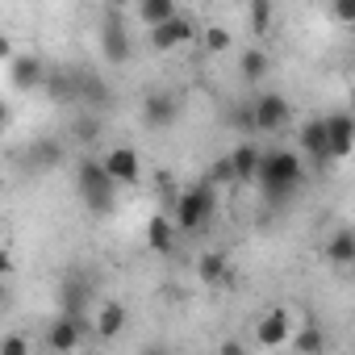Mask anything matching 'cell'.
<instances>
[{
	"label": "cell",
	"instance_id": "12",
	"mask_svg": "<svg viewBox=\"0 0 355 355\" xmlns=\"http://www.w3.org/2000/svg\"><path fill=\"white\" fill-rule=\"evenodd\" d=\"M105 167L113 171L117 184H138V175H142V163H138V150L134 146H113L105 155Z\"/></svg>",
	"mask_w": 355,
	"mask_h": 355
},
{
	"label": "cell",
	"instance_id": "27",
	"mask_svg": "<svg viewBox=\"0 0 355 355\" xmlns=\"http://www.w3.org/2000/svg\"><path fill=\"white\" fill-rule=\"evenodd\" d=\"M272 26V0H251V30L263 38Z\"/></svg>",
	"mask_w": 355,
	"mask_h": 355
},
{
	"label": "cell",
	"instance_id": "20",
	"mask_svg": "<svg viewBox=\"0 0 355 355\" xmlns=\"http://www.w3.org/2000/svg\"><path fill=\"white\" fill-rule=\"evenodd\" d=\"M197 276H201L205 284L234 280V272H230V263H226V255H222V251H205V255L197 259Z\"/></svg>",
	"mask_w": 355,
	"mask_h": 355
},
{
	"label": "cell",
	"instance_id": "14",
	"mask_svg": "<svg viewBox=\"0 0 355 355\" xmlns=\"http://www.w3.org/2000/svg\"><path fill=\"white\" fill-rule=\"evenodd\" d=\"M175 218L167 222V214H150V222H146V247L155 251V255H171L175 251Z\"/></svg>",
	"mask_w": 355,
	"mask_h": 355
},
{
	"label": "cell",
	"instance_id": "4",
	"mask_svg": "<svg viewBox=\"0 0 355 355\" xmlns=\"http://www.w3.org/2000/svg\"><path fill=\"white\" fill-rule=\"evenodd\" d=\"M101 55H105L113 67H121V63L134 55V42H130V30H125L121 9H109L105 21H101Z\"/></svg>",
	"mask_w": 355,
	"mask_h": 355
},
{
	"label": "cell",
	"instance_id": "10",
	"mask_svg": "<svg viewBox=\"0 0 355 355\" xmlns=\"http://www.w3.org/2000/svg\"><path fill=\"white\" fill-rule=\"evenodd\" d=\"M326 130H330V155L334 159H347L355 150V113H330L326 117Z\"/></svg>",
	"mask_w": 355,
	"mask_h": 355
},
{
	"label": "cell",
	"instance_id": "22",
	"mask_svg": "<svg viewBox=\"0 0 355 355\" xmlns=\"http://www.w3.org/2000/svg\"><path fill=\"white\" fill-rule=\"evenodd\" d=\"M134 9H138V21L150 30V26H163L175 17V0H138Z\"/></svg>",
	"mask_w": 355,
	"mask_h": 355
},
{
	"label": "cell",
	"instance_id": "25",
	"mask_svg": "<svg viewBox=\"0 0 355 355\" xmlns=\"http://www.w3.org/2000/svg\"><path fill=\"white\" fill-rule=\"evenodd\" d=\"M209 180L222 189V184H239V171H234V155H222L214 167H209Z\"/></svg>",
	"mask_w": 355,
	"mask_h": 355
},
{
	"label": "cell",
	"instance_id": "23",
	"mask_svg": "<svg viewBox=\"0 0 355 355\" xmlns=\"http://www.w3.org/2000/svg\"><path fill=\"white\" fill-rule=\"evenodd\" d=\"M71 134H76L80 142H96V138L105 134V121H101V117H92V113H84V117H76V121H71Z\"/></svg>",
	"mask_w": 355,
	"mask_h": 355
},
{
	"label": "cell",
	"instance_id": "7",
	"mask_svg": "<svg viewBox=\"0 0 355 355\" xmlns=\"http://www.w3.org/2000/svg\"><path fill=\"white\" fill-rule=\"evenodd\" d=\"M193 38H197V26H193V17H180V13H175L171 21H163V26H150V51H159V55L184 46Z\"/></svg>",
	"mask_w": 355,
	"mask_h": 355
},
{
	"label": "cell",
	"instance_id": "18",
	"mask_svg": "<svg viewBox=\"0 0 355 355\" xmlns=\"http://www.w3.org/2000/svg\"><path fill=\"white\" fill-rule=\"evenodd\" d=\"M239 71H243V80H247V84H263V80H268V71H272L268 51H259V46L243 51V55H239Z\"/></svg>",
	"mask_w": 355,
	"mask_h": 355
},
{
	"label": "cell",
	"instance_id": "11",
	"mask_svg": "<svg viewBox=\"0 0 355 355\" xmlns=\"http://www.w3.org/2000/svg\"><path fill=\"white\" fill-rule=\"evenodd\" d=\"M9 76H13V88H21V92L46 88V80H51L38 55H17V59H13V67H9Z\"/></svg>",
	"mask_w": 355,
	"mask_h": 355
},
{
	"label": "cell",
	"instance_id": "34",
	"mask_svg": "<svg viewBox=\"0 0 355 355\" xmlns=\"http://www.w3.org/2000/svg\"><path fill=\"white\" fill-rule=\"evenodd\" d=\"M109 9H130V5H138V0H105Z\"/></svg>",
	"mask_w": 355,
	"mask_h": 355
},
{
	"label": "cell",
	"instance_id": "2",
	"mask_svg": "<svg viewBox=\"0 0 355 355\" xmlns=\"http://www.w3.org/2000/svg\"><path fill=\"white\" fill-rule=\"evenodd\" d=\"M76 193H80V201L96 218L113 214V205H117V180H113V171L105 167V159H80V167H76Z\"/></svg>",
	"mask_w": 355,
	"mask_h": 355
},
{
	"label": "cell",
	"instance_id": "16",
	"mask_svg": "<svg viewBox=\"0 0 355 355\" xmlns=\"http://www.w3.org/2000/svg\"><path fill=\"white\" fill-rule=\"evenodd\" d=\"M63 163V142L59 138H38L26 146V167L34 171H46V167H59Z\"/></svg>",
	"mask_w": 355,
	"mask_h": 355
},
{
	"label": "cell",
	"instance_id": "17",
	"mask_svg": "<svg viewBox=\"0 0 355 355\" xmlns=\"http://www.w3.org/2000/svg\"><path fill=\"white\" fill-rule=\"evenodd\" d=\"M230 155H234L239 184H251V180H259V163H263V150H259V146H251V142H239Z\"/></svg>",
	"mask_w": 355,
	"mask_h": 355
},
{
	"label": "cell",
	"instance_id": "30",
	"mask_svg": "<svg viewBox=\"0 0 355 355\" xmlns=\"http://www.w3.org/2000/svg\"><path fill=\"white\" fill-rule=\"evenodd\" d=\"M330 13L343 26H355V0H330Z\"/></svg>",
	"mask_w": 355,
	"mask_h": 355
},
{
	"label": "cell",
	"instance_id": "32",
	"mask_svg": "<svg viewBox=\"0 0 355 355\" xmlns=\"http://www.w3.org/2000/svg\"><path fill=\"white\" fill-rule=\"evenodd\" d=\"M0 59H9V63L17 59V55H13V42H9V38H0Z\"/></svg>",
	"mask_w": 355,
	"mask_h": 355
},
{
	"label": "cell",
	"instance_id": "15",
	"mask_svg": "<svg viewBox=\"0 0 355 355\" xmlns=\"http://www.w3.org/2000/svg\"><path fill=\"white\" fill-rule=\"evenodd\" d=\"M255 343L259 347H284L288 343V309H268L263 322L255 326Z\"/></svg>",
	"mask_w": 355,
	"mask_h": 355
},
{
	"label": "cell",
	"instance_id": "8",
	"mask_svg": "<svg viewBox=\"0 0 355 355\" xmlns=\"http://www.w3.org/2000/svg\"><path fill=\"white\" fill-rule=\"evenodd\" d=\"M255 121H259V130H284L288 121H293V109H288V101L280 96V92H263V96H255Z\"/></svg>",
	"mask_w": 355,
	"mask_h": 355
},
{
	"label": "cell",
	"instance_id": "28",
	"mask_svg": "<svg viewBox=\"0 0 355 355\" xmlns=\"http://www.w3.org/2000/svg\"><path fill=\"white\" fill-rule=\"evenodd\" d=\"M230 46H234V38H230L222 26H209V30H205V51H209V55H226Z\"/></svg>",
	"mask_w": 355,
	"mask_h": 355
},
{
	"label": "cell",
	"instance_id": "5",
	"mask_svg": "<svg viewBox=\"0 0 355 355\" xmlns=\"http://www.w3.org/2000/svg\"><path fill=\"white\" fill-rule=\"evenodd\" d=\"M84 334H88V318L59 313V318L46 326V347H51L55 355H67V351H76V347L84 343Z\"/></svg>",
	"mask_w": 355,
	"mask_h": 355
},
{
	"label": "cell",
	"instance_id": "13",
	"mask_svg": "<svg viewBox=\"0 0 355 355\" xmlns=\"http://www.w3.org/2000/svg\"><path fill=\"white\" fill-rule=\"evenodd\" d=\"M59 305H63V313H71V318H88L92 288H88L80 276H67V280L59 284Z\"/></svg>",
	"mask_w": 355,
	"mask_h": 355
},
{
	"label": "cell",
	"instance_id": "24",
	"mask_svg": "<svg viewBox=\"0 0 355 355\" xmlns=\"http://www.w3.org/2000/svg\"><path fill=\"white\" fill-rule=\"evenodd\" d=\"M293 347H297L301 355H313V351H322V347H326V334L309 322V326H301V334L293 338Z\"/></svg>",
	"mask_w": 355,
	"mask_h": 355
},
{
	"label": "cell",
	"instance_id": "9",
	"mask_svg": "<svg viewBox=\"0 0 355 355\" xmlns=\"http://www.w3.org/2000/svg\"><path fill=\"white\" fill-rule=\"evenodd\" d=\"M301 155L313 159V163H330V130H326V117H313L301 125Z\"/></svg>",
	"mask_w": 355,
	"mask_h": 355
},
{
	"label": "cell",
	"instance_id": "29",
	"mask_svg": "<svg viewBox=\"0 0 355 355\" xmlns=\"http://www.w3.org/2000/svg\"><path fill=\"white\" fill-rule=\"evenodd\" d=\"M226 121H230L234 130H259V121H255V101H251V105H234Z\"/></svg>",
	"mask_w": 355,
	"mask_h": 355
},
{
	"label": "cell",
	"instance_id": "19",
	"mask_svg": "<svg viewBox=\"0 0 355 355\" xmlns=\"http://www.w3.org/2000/svg\"><path fill=\"white\" fill-rule=\"evenodd\" d=\"M326 259L334 268H355V230H338L326 243Z\"/></svg>",
	"mask_w": 355,
	"mask_h": 355
},
{
	"label": "cell",
	"instance_id": "35",
	"mask_svg": "<svg viewBox=\"0 0 355 355\" xmlns=\"http://www.w3.org/2000/svg\"><path fill=\"white\" fill-rule=\"evenodd\" d=\"M351 113H355V88H351Z\"/></svg>",
	"mask_w": 355,
	"mask_h": 355
},
{
	"label": "cell",
	"instance_id": "3",
	"mask_svg": "<svg viewBox=\"0 0 355 355\" xmlns=\"http://www.w3.org/2000/svg\"><path fill=\"white\" fill-rule=\"evenodd\" d=\"M214 214H218V184L209 180H197L193 189H184L180 193V205H175V226H180V234H197V230H205L209 222H214Z\"/></svg>",
	"mask_w": 355,
	"mask_h": 355
},
{
	"label": "cell",
	"instance_id": "6",
	"mask_svg": "<svg viewBox=\"0 0 355 355\" xmlns=\"http://www.w3.org/2000/svg\"><path fill=\"white\" fill-rule=\"evenodd\" d=\"M175 117H180V96L167 92V88H155L142 105V125L146 130H171Z\"/></svg>",
	"mask_w": 355,
	"mask_h": 355
},
{
	"label": "cell",
	"instance_id": "33",
	"mask_svg": "<svg viewBox=\"0 0 355 355\" xmlns=\"http://www.w3.org/2000/svg\"><path fill=\"white\" fill-rule=\"evenodd\" d=\"M222 355H243V343H222Z\"/></svg>",
	"mask_w": 355,
	"mask_h": 355
},
{
	"label": "cell",
	"instance_id": "21",
	"mask_svg": "<svg viewBox=\"0 0 355 355\" xmlns=\"http://www.w3.org/2000/svg\"><path fill=\"white\" fill-rule=\"evenodd\" d=\"M125 330V305L121 301H105L101 313H96V334L101 338H117Z\"/></svg>",
	"mask_w": 355,
	"mask_h": 355
},
{
	"label": "cell",
	"instance_id": "26",
	"mask_svg": "<svg viewBox=\"0 0 355 355\" xmlns=\"http://www.w3.org/2000/svg\"><path fill=\"white\" fill-rule=\"evenodd\" d=\"M80 101L92 105V109H96V105H109V84H101L96 76H84V92H80Z\"/></svg>",
	"mask_w": 355,
	"mask_h": 355
},
{
	"label": "cell",
	"instance_id": "1",
	"mask_svg": "<svg viewBox=\"0 0 355 355\" xmlns=\"http://www.w3.org/2000/svg\"><path fill=\"white\" fill-rule=\"evenodd\" d=\"M305 184V159L293 155V150H263V163H259V189H263V201L272 205H284L297 197V189Z\"/></svg>",
	"mask_w": 355,
	"mask_h": 355
},
{
	"label": "cell",
	"instance_id": "31",
	"mask_svg": "<svg viewBox=\"0 0 355 355\" xmlns=\"http://www.w3.org/2000/svg\"><path fill=\"white\" fill-rule=\"evenodd\" d=\"M0 355H30V343L21 334H9L5 343H0Z\"/></svg>",
	"mask_w": 355,
	"mask_h": 355
}]
</instances>
